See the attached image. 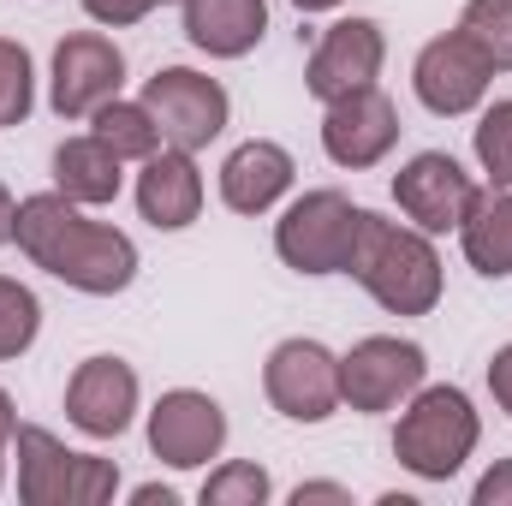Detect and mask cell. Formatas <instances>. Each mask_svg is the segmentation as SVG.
Segmentation results:
<instances>
[{"label":"cell","instance_id":"cell-1","mask_svg":"<svg viewBox=\"0 0 512 506\" xmlns=\"http://www.w3.org/2000/svg\"><path fill=\"white\" fill-rule=\"evenodd\" d=\"M12 239L42 274L66 280L72 292H90V298H114V292H126L137 280V245L120 227L90 221L84 203H72L66 191L24 197Z\"/></svg>","mask_w":512,"mask_h":506},{"label":"cell","instance_id":"cell-2","mask_svg":"<svg viewBox=\"0 0 512 506\" xmlns=\"http://www.w3.org/2000/svg\"><path fill=\"white\" fill-rule=\"evenodd\" d=\"M346 274L393 316H429L441 304V256L429 245V233L399 227L387 215H358V239Z\"/></svg>","mask_w":512,"mask_h":506},{"label":"cell","instance_id":"cell-3","mask_svg":"<svg viewBox=\"0 0 512 506\" xmlns=\"http://www.w3.org/2000/svg\"><path fill=\"white\" fill-rule=\"evenodd\" d=\"M477 441H483V417L465 387H417L399 411L393 459L423 483H447L477 453Z\"/></svg>","mask_w":512,"mask_h":506},{"label":"cell","instance_id":"cell-4","mask_svg":"<svg viewBox=\"0 0 512 506\" xmlns=\"http://www.w3.org/2000/svg\"><path fill=\"white\" fill-rule=\"evenodd\" d=\"M120 489V465L60 447L48 429H18V501L24 506H102Z\"/></svg>","mask_w":512,"mask_h":506},{"label":"cell","instance_id":"cell-5","mask_svg":"<svg viewBox=\"0 0 512 506\" xmlns=\"http://www.w3.org/2000/svg\"><path fill=\"white\" fill-rule=\"evenodd\" d=\"M358 215L346 191H304L298 203H286V215L274 221V256L298 274H346L352 239H358Z\"/></svg>","mask_w":512,"mask_h":506},{"label":"cell","instance_id":"cell-6","mask_svg":"<svg viewBox=\"0 0 512 506\" xmlns=\"http://www.w3.org/2000/svg\"><path fill=\"white\" fill-rule=\"evenodd\" d=\"M143 108H149V120L161 126V143L167 149H209L221 131H227V114H233V102H227V90L215 84V78H203V72H191V66H161L149 84H143Z\"/></svg>","mask_w":512,"mask_h":506},{"label":"cell","instance_id":"cell-7","mask_svg":"<svg viewBox=\"0 0 512 506\" xmlns=\"http://www.w3.org/2000/svg\"><path fill=\"white\" fill-rule=\"evenodd\" d=\"M477 197H483V185L447 155V149H423V155H411L399 173H393V203H399V215L417 227V233H459L465 227V215L477 209Z\"/></svg>","mask_w":512,"mask_h":506},{"label":"cell","instance_id":"cell-8","mask_svg":"<svg viewBox=\"0 0 512 506\" xmlns=\"http://www.w3.org/2000/svg\"><path fill=\"white\" fill-rule=\"evenodd\" d=\"M429 376V358L417 340H399V334H370L358 340L346 358H340V405L376 417V411H393L405 405Z\"/></svg>","mask_w":512,"mask_h":506},{"label":"cell","instance_id":"cell-9","mask_svg":"<svg viewBox=\"0 0 512 506\" xmlns=\"http://www.w3.org/2000/svg\"><path fill=\"white\" fill-rule=\"evenodd\" d=\"M262 393L286 423H328L340 411V358L322 340H280L262 364Z\"/></svg>","mask_w":512,"mask_h":506},{"label":"cell","instance_id":"cell-10","mask_svg":"<svg viewBox=\"0 0 512 506\" xmlns=\"http://www.w3.org/2000/svg\"><path fill=\"white\" fill-rule=\"evenodd\" d=\"M126 84V54L114 48V36L102 30H72L54 48V72H48V108L60 120H90L102 102H114Z\"/></svg>","mask_w":512,"mask_h":506},{"label":"cell","instance_id":"cell-11","mask_svg":"<svg viewBox=\"0 0 512 506\" xmlns=\"http://www.w3.org/2000/svg\"><path fill=\"white\" fill-rule=\"evenodd\" d=\"M489 78H495V66L471 48L465 30H447V36L423 42V48H417V66H411L417 102H423L429 114H441V120H459V114L483 108Z\"/></svg>","mask_w":512,"mask_h":506},{"label":"cell","instance_id":"cell-12","mask_svg":"<svg viewBox=\"0 0 512 506\" xmlns=\"http://www.w3.org/2000/svg\"><path fill=\"white\" fill-rule=\"evenodd\" d=\"M227 447V411L221 399L197 393V387H173L155 399L149 411V453L173 471H197L209 459H221Z\"/></svg>","mask_w":512,"mask_h":506},{"label":"cell","instance_id":"cell-13","mask_svg":"<svg viewBox=\"0 0 512 506\" xmlns=\"http://www.w3.org/2000/svg\"><path fill=\"white\" fill-rule=\"evenodd\" d=\"M382 60H387V36L376 18H340L322 30L310 66H304V90L316 102H340L352 90H370L382 78Z\"/></svg>","mask_w":512,"mask_h":506},{"label":"cell","instance_id":"cell-14","mask_svg":"<svg viewBox=\"0 0 512 506\" xmlns=\"http://www.w3.org/2000/svg\"><path fill=\"white\" fill-rule=\"evenodd\" d=\"M393 143H399V108H393L387 90L370 84V90H352V96L328 102V114H322V149H328L334 167L364 173V167H376V161L393 155Z\"/></svg>","mask_w":512,"mask_h":506},{"label":"cell","instance_id":"cell-15","mask_svg":"<svg viewBox=\"0 0 512 506\" xmlns=\"http://www.w3.org/2000/svg\"><path fill=\"white\" fill-rule=\"evenodd\" d=\"M66 417L90 441H120L137 417V370L126 358H84L66 381Z\"/></svg>","mask_w":512,"mask_h":506},{"label":"cell","instance_id":"cell-16","mask_svg":"<svg viewBox=\"0 0 512 506\" xmlns=\"http://www.w3.org/2000/svg\"><path fill=\"white\" fill-rule=\"evenodd\" d=\"M137 215L161 233H185L203 215V173L191 161V149H155L137 173Z\"/></svg>","mask_w":512,"mask_h":506},{"label":"cell","instance_id":"cell-17","mask_svg":"<svg viewBox=\"0 0 512 506\" xmlns=\"http://www.w3.org/2000/svg\"><path fill=\"white\" fill-rule=\"evenodd\" d=\"M292 179H298L292 155L280 143H268V137H251L221 161V203L233 215H268L292 191Z\"/></svg>","mask_w":512,"mask_h":506},{"label":"cell","instance_id":"cell-18","mask_svg":"<svg viewBox=\"0 0 512 506\" xmlns=\"http://www.w3.org/2000/svg\"><path fill=\"white\" fill-rule=\"evenodd\" d=\"M185 36L209 60H245L268 36V0H179Z\"/></svg>","mask_w":512,"mask_h":506},{"label":"cell","instance_id":"cell-19","mask_svg":"<svg viewBox=\"0 0 512 506\" xmlns=\"http://www.w3.org/2000/svg\"><path fill=\"white\" fill-rule=\"evenodd\" d=\"M126 161L90 131V137H66L60 149H54V191H66L72 203H84V209H102V203H114L120 197V185H126V173H120Z\"/></svg>","mask_w":512,"mask_h":506},{"label":"cell","instance_id":"cell-20","mask_svg":"<svg viewBox=\"0 0 512 506\" xmlns=\"http://www.w3.org/2000/svg\"><path fill=\"white\" fill-rule=\"evenodd\" d=\"M459 245H465V262L489 280H507L512 274V191H483L477 209L465 215L459 227Z\"/></svg>","mask_w":512,"mask_h":506},{"label":"cell","instance_id":"cell-21","mask_svg":"<svg viewBox=\"0 0 512 506\" xmlns=\"http://www.w3.org/2000/svg\"><path fill=\"white\" fill-rule=\"evenodd\" d=\"M90 126H96V137L120 155V161H149L155 149H161V126L149 120V108L143 102H102L96 114H90Z\"/></svg>","mask_w":512,"mask_h":506},{"label":"cell","instance_id":"cell-22","mask_svg":"<svg viewBox=\"0 0 512 506\" xmlns=\"http://www.w3.org/2000/svg\"><path fill=\"white\" fill-rule=\"evenodd\" d=\"M459 30L495 72H512V0H465Z\"/></svg>","mask_w":512,"mask_h":506},{"label":"cell","instance_id":"cell-23","mask_svg":"<svg viewBox=\"0 0 512 506\" xmlns=\"http://www.w3.org/2000/svg\"><path fill=\"white\" fill-rule=\"evenodd\" d=\"M36 334H42V304H36V292H30L24 280L0 274V364H6V358H24V352L36 346Z\"/></svg>","mask_w":512,"mask_h":506},{"label":"cell","instance_id":"cell-24","mask_svg":"<svg viewBox=\"0 0 512 506\" xmlns=\"http://www.w3.org/2000/svg\"><path fill=\"white\" fill-rule=\"evenodd\" d=\"M36 108V66H30V48L0 36V126H24Z\"/></svg>","mask_w":512,"mask_h":506},{"label":"cell","instance_id":"cell-25","mask_svg":"<svg viewBox=\"0 0 512 506\" xmlns=\"http://www.w3.org/2000/svg\"><path fill=\"white\" fill-rule=\"evenodd\" d=\"M477 161H483L495 191H512V96L495 102V108H483V120H477Z\"/></svg>","mask_w":512,"mask_h":506},{"label":"cell","instance_id":"cell-26","mask_svg":"<svg viewBox=\"0 0 512 506\" xmlns=\"http://www.w3.org/2000/svg\"><path fill=\"white\" fill-rule=\"evenodd\" d=\"M268 495H274V483L251 459H233V465L209 471V483H203V506H262Z\"/></svg>","mask_w":512,"mask_h":506},{"label":"cell","instance_id":"cell-27","mask_svg":"<svg viewBox=\"0 0 512 506\" xmlns=\"http://www.w3.org/2000/svg\"><path fill=\"white\" fill-rule=\"evenodd\" d=\"M161 0H84V12L96 18V24H108V30H126V24H143L149 12H155Z\"/></svg>","mask_w":512,"mask_h":506},{"label":"cell","instance_id":"cell-28","mask_svg":"<svg viewBox=\"0 0 512 506\" xmlns=\"http://www.w3.org/2000/svg\"><path fill=\"white\" fill-rule=\"evenodd\" d=\"M471 501H477V506H512V459H501V465H489V471L477 477Z\"/></svg>","mask_w":512,"mask_h":506},{"label":"cell","instance_id":"cell-29","mask_svg":"<svg viewBox=\"0 0 512 506\" xmlns=\"http://www.w3.org/2000/svg\"><path fill=\"white\" fill-rule=\"evenodd\" d=\"M489 393H495V405L512 417V346H501V352L489 358Z\"/></svg>","mask_w":512,"mask_h":506},{"label":"cell","instance_id":"cell-30","mask_svg":"<svg viewBox=\"0 0 512 506\" xmlns=\"http://www.w3.org/2000/svg\"><path fill=\"white\" fill-rule=\"evenodd\" d=\"M310 501H352V495H346V489H340V483H298V489H292V506H310Z\"/></svg>","mask_w":512,"mask_h":506},{"label":"cell","instance_id":"cell-31","mask_svg":"<svg viewBox=\"0 0 512 506\" xmlns=\"http://www.w3.org/2000/svg\"><path fill=\"white\" fill-rule=\"evenodd\" d=\"M18 441V417H12V399H6V387H0V489H6V447Z\"/></svg>","mask_w":512,"mask_h":506},{"label":"cell","instance_id":"cell-32","mask_svg":"<svg viewBox=\"0 0 512 506\" xmlns=\"http://www.w3.org/2000/svg\"><path fill=\"white\" fill-rule=\"evenodd\" d=\"M12 227H18V203H12V191L0 185V245H12Z\"/></svg>","mask_w":512,"mask_h":506},{"label":"cell","instance_id":"cell-33","mask_svg":"<svg viewBox=\"0 0 512 506\" xmlns=\"http://www.w3.org/2000/svg\"><path fill=\"white\" fill-rule=\"evenodd\" d=\"M131 501H137V506H155V501H161V506H173L179 495H173V489H161V483H143V489H137Z\"/></svg>","mask_w":512,"mask_h":506},{"label":"cell","instance_id":"cell-34","mask_svg":"<svg viewBox=\"0 0 512 506\" xmlns=\"http://www.w3.org/2000/svg\"><path fill=\"white\" fill-rule=\"evenodd\" d=\"M292 6H298V12H334L340 0H292Z\"/></svg>","mask_w":512,"mask_h":506},{"label":"cell","instance_id":"cell-35","mask_svg":"<svg viewBox=\"0 0 512 506\" xmlns=\"http://www.w3.org/2000/svg\"><path fill=\"white\" fill-rule=\"evenodd\" d=\"M161 6H167V0H161Z\"/></svg>","mask_w":512,"mask_h":506}]
</instances>
